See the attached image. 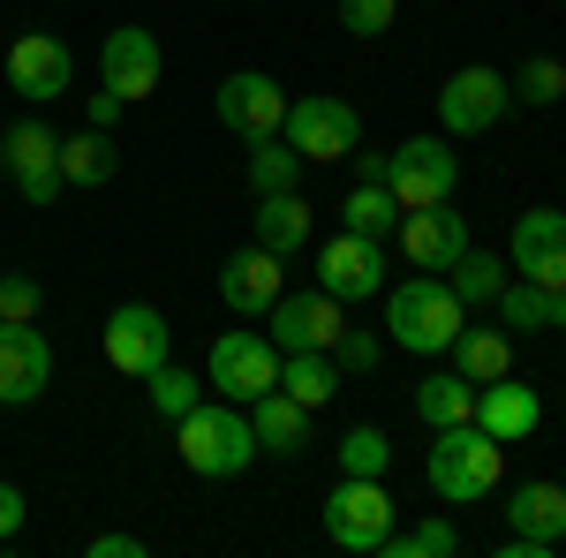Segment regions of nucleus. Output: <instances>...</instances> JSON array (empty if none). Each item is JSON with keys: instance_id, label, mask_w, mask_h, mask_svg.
<instances>
[{"instance_id": "dca6fc26", "label": "nucleus", "mask_w": 566, "mask_h": 558, "mask_svg": "<svg viewBox=\"0 0 566 558\" xmlns=\"http://www.w3.org/2000/svg\"><path fill=\"white\" fill-rule=\"evenodd\" d=\"M392 242H400V257L416 264V272H446L469 250V219L453 212V204H416V212H400Z\"/></svg>"}, {"instance_id": "f8f14e48", "label": "nucleus", "mask_w": 566, "mask_h": 558, "mask_svg": "<svg viewBox=\"0 0 566 558\" xmlns=\"http://www.w3.org/2000/svg\"><path fill=\"white\" fill-rule=\"evenodd\" d=\"M212 114L242 136V144H258V136H280V122H287V91L272 84L264 69H234V76L219 84Z\"/></svg>"}, {"instance_id": "473e14b6", "label": "nucleus", "mask_w": 566, "mask_h": 558, "mask_svg": "<svg viewBox=\"0 0 566 558\" xmlns=\"http://www.w3.org/2000/svg\"><path fill=\"white\" fill-rule=\"evenodd\" d=\"M378 551L386 558H453L461 551V528L453 520H416V528H392Z\"/></svg>"}, {"instance_id": "b1692460", "label": "nucleus", "mask_w": 566, "mask_h": 558, "mask_svg": "<svg viewBox=\"0 0 566 558\" xmlns=\"http://www.w3.org/2000/svg\"><path fill=\"white\" fill-rule=\"evenodd\" d=\"M340 362H333V347H303V355H280V392L287 400H303L310 415L325 408V400H340Z\"/></svg>"}, {"instance_id": "a211bd4d", "label": "nucleus", "mask_w": 566, "mask_h": 558, "mask_svg": "<svg viewBox=\"0 0 566 558\" xmlns=\"http://www.w3.org/2000/svg\"><path fill=\"white\" fill-rule=\"evenodd\" d=\"M8 84L23 91L31 106H45V98H61V91L76 84V53L53 31H23V39L8 45Z\"/></svg>"}, {"instance_id": "6ab92c4d", "label": "nucleus", "mask_w": 566, "mask_h": 558, "mask_svg": "<svg viewBox=\"0 0 566 558\" xmlns=\"http://www.w3.org/2000/svg\"><path fill=\"white\" fill-rule=\"evenodd\" d=\"M280 280H287V257H272L264 242H250V250H234V257L219 264V302H227L234 317H264L272 302L287 295Z\"/></svg>"}, {"instance_id": "f3484780", "label": "nucleus", "mask_w": 566, "mask_h": 558, "mask_svg": "<svg viewBox=\"0 0 566 558\" xmlns=\"http://www.w3.org/2000/svg\"><path fill=\"white\" fill-rule=\"evenodd\" d=\"M45 386H53V347H45L39 317L0 325V408H31Z\"/></svg>"}, {"instance_id": "20e7f679", "label": "nucleus", "mask_w": 566, "mask_h": 558, "mask_svg": "<svg viewBox=\"0 0 566 558\" xmlns=\"http://www.w3.org/2000/svg\"><path fill=\"white\" fill-rule=\"evenodd\" d=\"M325 536L340 551H378L392 536V498H386V475H340L333 498H325Z\"/></svg>"}, {"instance_id": "4468645a", "label": "nucleus", "mask_w": 566, "mask_h": 558, "mask_svg": "<svg viewBox=\"0 0 566 558\" xmlns=\"http://www.w3.org/2000/svg\"><path fill=\"white\" fill-rule=\"evenodd\" d=\"M506 264H514V280H536V287H566V212H522L514 219V242H506Z\"/></svg>"}, {"instance_id": "2eb2a0df", "label": "nucleus", "mask_w": 566, "mask_h": 558, "mask_svg": "<svg viewBox=\"0 0 566 558\" xmlns=\"http://www.w3.org/2000/svg\"><path fill=\"white\" fill-rule=\"evenodd\" d=\"M272 325H264V340L280 347V355H303V347H333L340 340V302L325 295V287H310V295H280L272 309H264Z\"/></svg>"}, {"instance_id": "c85d7f7f", "label": "nucleus", "mask_w": 566, "mask_h": 558, "mask_svg": "<svg viewBox=\"0 0 566 558\" xmlns=\"http://www.w3.org/2000/svg\"><path fill=\"white\" fill-rule=\"evenodd\" d=\"M242 181H250L258 197L295 189V181H303V151H295V144H280V136H258V144H250V159H242Z\"/></svg>"}, {"instance_id": "4be33fe9", "label": "nucleus", "mask_w": 566, "mask_h": 558, "mask_svg": "<svg viewBox=\"0 0 566 558\" xmlns=\"http://www.w3.org/2000/svg\"><path fill=\"white\" fill-rule=\"evenodd\" d=\"M310 234H317V219H310L303 189H272V197H258V242L272 250V257H303Z\"/></svg>"}, {"instance_id": "0eeeda50", "label": "nucleus", "mask_w": 566, "mask_h": 558, "mask_svg": "<svg viewBox=\"0 0 566 558\" xmlns=\"http://www.w3.org/2000/svg\"><path fill=\"white\" fill-rule=\"evenodd\" d=\"M506 106H514V91L499 69H453L446 84H438V129L446 136H483L506 122Z\"/></svg>"}, {"instance_id": "412c9836", "label": "nucleus", "mask_w": 566, "mask_h": 558, "mask_svg": "<svg viewBox=\"0 0 566 558\" xmlns=\"http://www.w3.org/2000/svg\"><path fill=\"white\" fill-rule=\"evenodd\" d=\"M250 430H258V453H272V461H295V453L310 445V408L272 386V392H258V400H250Z\"/></svg>"}, {"instance_id": "f257e3e1", "label": "nucleus", "mask_w": 566, "mask_h": 558, "mask_svg": "<svg viewBox=\"0 0 566 558\" xmlns=\"http://www.w3.org/2000/svg\"><path fill=\"white\" fill-rule=\"evenodd\" d=\"M461 325H469V302L446 287V272H416V280H392L386 287V347L446 355Z\"/></svg>"}, {"instance_id": "393cba45", "label": "nucleus", "mask_w": 566, "mask_h": 558, "mask_svg": "<svg viewBox=\"0 0 566 558\" xmlns=\"http://www.w3.org/2000/svg\"><path fill=\"white\" fill-rule=\"evenodd\" d=\"M114 167H122L114 129H91V122H84L76 136H61V181H76V189H106Z\"/></svg>"}, {"instance_id": "79ce46f5", "label": "nucleus", "mask_w": 566, "mask_h": 558, "mask_svg": "<svg viewBox=\"0 0 566 558\" xmlns=\"http://www.w3.org/2000/svg\"><path fill=\"white\" fill-rule=\"evenodd\" d=\"M552 333H566V287L552 295Z\"/></svg>"}, {"instance_id": "6e6552de", "label": "nucleus", "mask_w": 566, "mask_h": 558, "mask_svg": "<svg viewBox=\"0 0 566 558\" xmlns=\"http://www.w3.org/2000/svg\"><path fill=\"white\" fill-rule=\"evenodd\" d=\"M280 144H295L303 159H348L363 144V122H355L348 98H287V122H280Z\"/></svg>"}, {"instance_id": "c756f323", "label": "nucleus", "mask_w": 566, "mask_h": 558, "mask_svg": "<svg viewBox=\"0 0 566 558\" xmlns=\"http://www.w3.org/2000/svg\"><path fill=\"white\" fill-rule=\"evenodd\" d=\"M491 309L506 333H552V287H536V280H506Z\"/></svg>"}, {"instance_id": "7ed1b4c3", "label": "nucleus", "mask_w": 566, "mask_h": 558, "mask_svg": "<svg viewBox=\"0 0 566 558\" xmlns=\"http://www.w3.org/2000/svg\"><path fill=\"white\" fill-rule=\"evenodd\" d=\"M258 461V430H250V408L234 400H197L181 415V468L205 475V483H227Z\"/></svg>"}, {"instance_id": "423d86ee", "label": "nucleus", "mask_w": 566, "mask_h": 558, "mask_svg": "<svg viewBox=\"0 0 566 558\" xmlns=\"http://www.w3.org/2000/svg\"><path fill=\"white\" fill-rule=\"evenodd\" d=\"M386 189L400 212H416V204H446L453 197V181H461V159H453V144H438V136H408L400 151H386Z\"/></svg>"}, {"instance_id": "9d476101", "label": "nucleus", "mask_w": 566, "mask_h": 558, "mask_svg": "<svg viewBox=\"0 0 566 558\" xmlns=\"http://www.w3.org/2000/svg\"><path fill=\"white\" fill-rule=\"evenodd\" d=\"M317 287L333 302H370V295H386L392 280H386V250L370 242V234H333L325 250H317Z\"/></svg>"}, {"instance_id": "a19ab883", "label": "nucleus", "mask_w": 566, "mask_h": 558, "mask_svg": "<svg viewBox=\"0 0 566 558\" xmlns=\"http://www.w3.org/2000/svg\"><path fill=\"white\" fill-rule=\"evenodd\" d=\"M91 558H144V536H91Z\"/></svg>"}, {"instance_id": "39448f33", "label": "nucleus", "mask_w": 566, "mask_h": 558, "mask_svg": "<svg viewBox=\"0 0 566 558\" xmlns=\"http://www.w3.org/2000/svg\"><path fill=\"white\" fill-rule=\"evenodd\" d=\"M272 386H280V347L264 340V333H219L212 362H205V392L234 400V408H250V400L272 392Z\"/></svg>"}, {"instance_id": "a878e982", "label": "nucleus", "mask_w": 566, "mask_h": 558, "mask_svg": "<svg viewBox=\"0 0 566 558\" xmlns=\"http://www.w3.org/2000/svg\"><path fill=\"white\" fill-rule=\"evenodd\" d=\"M506 520L536 536V544H566V491L559 483H522L514 498H506Z\"/></svg>"}, {"instance_id": "ddd939ff", "label": "nucleus", "mask_w": 566, "mask_h": 558, "mask_svg": "<svg viewBox=\"0 0 566 558\" xmlns=\"http://www.w3.org/2000/svg\"><path fill=\"white\" fill-rule=\"evenodd\" d=\"M159 39L144 31V23H122V31H106V45H98V84L114 91V98H151L159 91Z\"/></svg>"}, {"instance_id": "e433bc0d", "label": "nucleus", "mask_w": 566, "mask_h": 558, "mask_svg": "<svg viewBox=\"0 0 566 558\" xmlns=\"http://www.w3.org/2000/svg\"><path fill=\"white\" fill-rule=\"evenodd\" d=\"M39 280L31 272H0V325H31L39 317Z\"/></svg>"}, {"instance_id": "72a5a7b5", "label": "nucleus", "mask_w": 566, "mask_h": 558, "mask_svg": "<svg viewBox=\"0 0 566 558\" xmlns=\"http://www.w3.org/2000/svg\"><path fill=\"white\" fill-rule=\"evenodd\" d=\"M506 91H514V106H559L566 98V61H522L514 76H506Z\"/></svg>"}, {"instance_id": "bb28decb", "label": "nucleus", "mask_w": 566, "mask_h": 558, "mask_svg": "<svg viewBox=\"0 0 566 558\" xmlns=\"http://www.w3.org/2000/svg\"><path fill=\"white\" fill-rule=\"evenodd\" d=\"M506 280H514V264H506V257H491V250H476V242H469L461 257L446 264V287H453V295L469 302V309H491Z\"/></svg>"}, {"instance_id": "cd10ccee", "label": "nucleus", "mask_w": 566, "mask_h": 558, "mask_svg": "<svg viewBox=\"0 0 566 558\" xmlns=\"http://www.w3.org/2000/svg\"><path fill=\"white\" fill-rule=\"evenodd\" d=\"M416 415H423L431 430L476 423V386H469L461 370H438V378H423V386H416Z\"/></svg>"}, {"instance_id": "c9c22d12", "label": "nucleus", "mask_w": 566, "mask_h": 558, "mask_svg": "<svg viewBox=\"0 0 566 558\" xmlns=\"http://www.w3.org/2000/svg\"><path fill=\"white\" fill-rule=\"evenodd\" d=\"M378 355H386V333H370V325H340V340H333L340 378H370V370H378Z\"/></svg>"}, {"instance_id": "2f4dec72", "label": "nucleus", "mask_w": 566, "mask_h": 558, "mask_svg": "<svg viewBox=\"0 0 566 558\" xmlns=\"http://www.w3.org/2000/svg\"><path fill=\"white\" fill-rule=\"evenodd\" d=\"M144 386H151V408H159L167 423H181V415H189V408L205 400V378H197V370H181L175 355H167V362H159V370H151Z\"/></svg>"}, {"instance_id": "9b49d317", "label": "nucleus", "mask_w": 566, "mask_h": 558, "mask_svg": "<svg viewBox=\"0 0 566 558\" xmlns=\"http://www.w3.org/2000/svg\"><path fill=\"white\" fill-rule=\"evenodd\" d=\"M0 167L23 189V204H53V197H61V129L15 122V129L0 136Z\"/></svg>"}, {"instance_id": "f704fd0d", "label": "nucleus", "mask_w": 566, "mask_h": 558, "mask_svg": "<svg viewBox=\"0 0 566 558\" xmlns=\"http://www.w3.org/2000/svg\"><path fill=\"white\" fill-rule=\"evenodd\" d=\"M333 453H340V475H386L392 468V438L378 423H355Z\"/></svg>"}, {"instance_id": "aec40b11", "label": "nucleus", "mask_w": 566, "mask_h": 558, "mask_svg": "<svg viewBox=\"0 0 566 558\" xmlns=\"http://www.w3.org/2000/svg\"><path fill=\"white\" fill-rule=\"evenodd\" d=\"M476 423L491 430L499 445H522V438L544 430V400H536V386H514V370H506V378L476 386Z\"/></svg>"}, {"instance_id": "ea45409f", "label": "nucleus", "mask_w": 566, "mask_h": 558, "mask_svg": "<svg viewBox=\"0 0 566 558\" xmlns=\"http://www.w3.org/2000/svg\"><path fill=\"white\" fill-rule=\"evenodd\" d=\"M23 514H31V506H23V491H15V483H0V544L23 528Z\"/></svg>"}, {"instance_id": "7c9ffc66", "label": "nucleus", "mask_w": 566, "mask_h": 558, "mask_svg": "<svg viewBox=\"0 0 566 558\" xmlns=\"http://www.w3.org/2000/svg\"><path fill=\"white\" fill-rule=\"evenodd\" d=\"M340 227H348V234H370V242H386L392 227H400L392 189H378V181H355V197L340 204Z\"/></svg>"}, {"instance_id": "58836bf2", "label": "nucleus", "mask_w": 566, "mask_h": 558, "mask_svg": "<svg viewBox=\"0 0 566 558\" xmlns=\"http://www.w3.org/2000/svg\"><path fill=\"white\" fill-rule=\"evenodd\" d=\"M122 106H129V98H114V91H91L84 122H91V129H114V122H122Z\"/></svg>"}, {"instance_id": "5701e85b", "label": "nucleus", "mask_w": 566, "mask_h": 558, "mask_svg": "<svg viewBox=\"0 0 566 558\" xmlns=\"http://www.w3.org/2000/svg\"><path fill=\"white\" fill-rule=\"evenodd\" d=\"M446 355H453V370H461L469 386H491V378L514 370V333H506V325H461Z\"/></svg>"}, {"instance_id": "1a4fd4ad", "label": "nucleus", "mask_w": 566, "mask_h": 558, "mask_svg": "<svg viewBox=\"0 0 566 558\" xmlns=\"http://www.w3.org/2000/svg\"><path fill=\"white\" fill-rule=\"evenodd\" d=\"M167 355H175V325H167L151 302H122V309L106 317V362H114L122 378H151Z\"/></svg>"}, {"instance_id": "4c0bfd02", "label": "nucleus", "mask_w": 566, "mask_h": 558, "mask_svg": "<svg viewBox=\"0 0 566 558\" xmlns=\"http://www.w3.org/2000/svg\"><path fill=\"white\" fill-rule=\"evenodd\" d=\"M392 8H400V0H340V23H348L355 39H386Z\"/></svg>"}, {"instance_id": "f03ea898", "label": "nucleus", "mask_w": 566, "mask_h": 558, "mask_svg": "<svg viewBox=\"0 0 566 558\" xmlns=\"http://www.w3.org/2000/svg\"><path fill=\"white\" fill-rule=\"evenodd\" d=\"M499 475H506V445H499L483 423H446L438 445H431V461H423V483H431L446 506H476V498H491Z\"/></svg>"}]
</instances>
